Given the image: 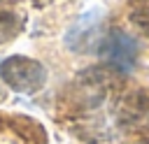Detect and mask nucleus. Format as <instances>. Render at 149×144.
Wrapping results in <instances>:
<instances>
[{"instance_id": "nucleus-1", "label": "nucleus", "mask_w": 149, "mask_h": 144, "mask_svg": "<svg viewBox=\"0 0 149 144\" xmlns=\"http://www.w3.org/2000/svg\"><path fill=\"white\" fill-rule=\"evenodd\" d=\"M0 79L16 93H37L47 84V67L28 56H9L0 63Z\"/></svg>"}, {"instance_id": "nucleus-2", "label": "nucleus", "mask_w": 149, "mask_h": 144, "mask_svg": "<svg viewBox=\"0 0 149 144\" xmlns=\"http://www.w3.org/2000/svg\"><path fill=\"white\" fill-rule=\"evenodd\" d=\"M137 42L135 37H130L128 33H123L121 28H114L109 30L100 46H98V53L100 58L105 60L107 70L116 72V74H128L135 70V63H137Z\"/></svg>"}, {"instance_id": "nucleus-3", "label": "nucleus", "mask_w": 149, "mask_h": 144, "mask_svg": "<svg viewBox=\"0 0 149 144\" xmlns=\"http://www.w3.org/2000/svg\"><path fill=\"white\" fill-rule=\"evenodd\" d=\"M114 114L119 125L128 128V130H137V132H147L149 130V93L135 88V91H126L123 95H119L116 105H114Z\"/></svg>"}, {"instance_id": "nucleus-4", "label": "nucleus", "mask_w": 149, "mask_h": 144, "mask_svg": "<svg viewBox=\"0 0 149 144\" xmlns=\"http://www.w3.org/2000/svg\"><path fill=\"white\" fill-rule=\"evenodd\" d=\"M100 21H102V16H100L98 9L81 14V16L72 23V28L68 30L65 44H68L72 51H86V49L93 44L95 35L100 33Z\"/></svg>"}, {"instance_id": "nucleus-5", "label": "nucleus", "mask_w": 149, "mask_h": 144, "mask_svg": "<svg viewBox=\"0 0 149 144\" xmlns=\"http://www.w3.org/2000/svg\"><path fill=\"white\" fill-rule=\"evenodd\" d=\"M26 28V16L16 12H0V46L12 42Z\"/></svg>"}, {"instance_id": "nucleus-6", "label": "nucleus", "mask_w": 149, "mask_h": 144, "mask_svg": "<svg viewBox=\"0 0 149 144\" xmlns=\"http://www.w3.org/2000/svg\"><path fill=\"white\" fill-rule=\"evenodd\" d=\"M130 21L135 23V28H137L142 35L149 37V7H140V9H135V12L130 14Z\"/></svg>"}, {"instance_id": "nucleus-7", "label": "nucleus", "mask_w": 149, "mask_h": 144, "mask_svg": "<svg viewBox=\"0 0 149 144\" xmlns=\"http://www.w3.org/2000/svg\"><path fill=\"white\" fill-rule=\"evenodd\" d=\"M47 2H49V0H35V5H37V7H42V5H47Z\"/></svg>"}, {"instance_id": "nucleus-8", "label": "nucleus", "mask_w": 149, "mask_h": 144, "mask_svg": "<svg viewBox=\"0 0 149 144\" xmlns=\"http://www.w3.org/2000/svg\"><path fill=\"white\" fill-rule=\"evenodd\" d=\"M130 144H149V142H130Z\"/></svg>"}]
</instances>
